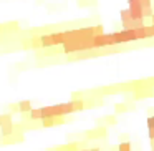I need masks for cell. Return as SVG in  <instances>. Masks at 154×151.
<instances>
[{
  "label": "cell",
  "mask_w": 154,
  "mask_h": 151,
  "mask_svg": "<svg viewBox=\"0 0 154 151\" xmlns=\"http://www.w3.org/2000/svg\"><path fill=\"white\" fill-rule=\"evenodd\" d=\"M114 37H116V45L121 43H128V42H136L137 38V32L134 30H121V32H114Z\"/></svg>",
  "instance_id": "obj_1"
},
{
  "label": "cell",
  "mask_w": 154,
  "mask_h": 151,
  "mask_svg": "<svg viewBox=\"0 0 154 151\" xmlns=\"http://www.w3.org/2000/svg\"><path fill=\"white\" fill-rule=\"evenodd\" d=\"M128 10L134 20H144V8L141 0H128Z\"/></svg>",
  "instance_id": "obj_2"
},
{
  "label": "cell",
  "mask_w": 154,
  "mask_h": 151,
  "mask_svg": "<svg viewBox=\"0 0 154 151\" xmlns=\"http://www.w3.org/2000/svg\"><path fill=\"white\" fill-rule=\"evenodd\" d=\"M137 38L139 40H146V38H152L154 33H152V25L151 27H147V25H144V27L137 28Z\"/></svg>",
  "instance_id": "obj_3"
},
{
  "label": "cell",
  "mask_w": 154,
  "mask_h": 151,
  "mask_svg": "<svg viewBox=\"0 0 154 151\" xmlns=\"http://www.w3.org/2000/svg\"><path fill=\"white\" fill-rule=\"evenodd\" d=\"M40 42H42V48H50V47H55L53 35H51V33L40 35Z\"/></svg>",
  "instance_id": "obj_4"
},
{
  "label": "cell",
  "mask_w": 154,
  "mask_h": 151,
  "mask_svg": "<svg viewBox=\"0 0 154 151\" xmlns=\"http://www.w3.org/2000/svg\"><path fill=\"white\" fill-rule=\"evenodd\" d=\"M0 133H2L4 138L12 136V134H14V123H12V121H5V123L2 124V128H0Z\"/></svg>",
  "instance_id": "obj_5"
},
{
  "label": "cell",
  "mask_w": 154,
  "mask_h": 151,
  "mask_svg": "<svg viewBox=\"0 0 154 151\" xmlns=\"http://www.w3.org/2000/svg\"><path fill=\"white\" fill-rule=\"evenodd\" d=\"M60 105V113L61 116H68V115L75 113V108H73V103L68 101V103H58Z\"/></svg>",
  "instance_id": "obj_6"
},
{
  "label": "cell",
  "mask_w": 154,
  "mask_h": 151,
  "mask_svg": "<svg viewBox=\"0 0 154 151\" xmlns=\"http://www.w3.org/2000/svg\"><path fill=\"white\" fill-rule=\"evenodd\" d=\"M88 138H104L106 136V128H94V131L86 133Z\"/></svg>",
  "instance_id": "obj_7"
},
{
  "label": "cell",
  "mask_w": 154,
  "mask_h": 151,
  "mask_svg": "<svg viewBox=\"0 0 154 151\" xmlns=\"http://www.w3.org/2000/svg\"><path fill=\"white\" fill-rule=\"evenodd\" d=\"M32 110H33V108H32V101L25 100V101H20V103H18V111H20V113H30Z\"/></svg>",
  "instance_id": "obj_8"
},
{
  "label": "cell",
  "mask_w": 154,
  "mask_h": 151,
  "mask_svg": "<svg viewBox=\"0 0 154 151\" xmlns=\"http://www.w3.org/2000/svg\"><path fill=\"white\" fill-rule=\"evenodd\" d=\"M53 35V42H55V45H65V32H55V33H51Z\"/></svg>",
  "instance_id": "obj_9"
},
{
  "label": "cell",
  "mask_w": 154,
  "mask_h": 151,
  "mask_svg": "<svg viewBox=\"0 0 154 151\" xmlns=\"http://www.w3.org/2000/svg\"><path fill=\"white\" fill-rule=\"evenodd\" d=\"M71 103H73V108H75V111H81V110H85V101L83 100H80V98H73L71 100Z\"/></svg>",
  "instance_id": "obj_10"
},
{
  "label": "cell",
  "mask_w": 154,
  "mask_h": 151,
  "mask_svg": "<svg viewBox=\"0 0 154 151\" xmlns=\"http://www.w3.org/2000/svg\"><path fill=\"white\" fill-rule=\"evenodd\" d=\"M28 118L30 120H42V108H33V110L28 113Z\"/></svg>",
  "instance_id": "obj_11"
},
{
  "label": "cell",
  "mask_w": 154,
  "mask_h": 151,
  "mask_svg": "<svg viewBox=\"0 0 154 151\" xmlns=\"http://www.w3.org/2000/svg\"><path fill=\"white\" fill-rule=\"evenodd\" d=\"M42 126H43V128L55 126V118H45V120H42Z\"/></svg>",
  "instance_id": "obj_12"
},
{
  "label": "cell",
  "mask_w": 154,
  "mask_h": 151,
  "mask_svg": "<svg viewBox=\"0 0 154 151\" xmlns=\"http://www.w3.org/2000/svg\"><path fill=\"white\" fill-rule=\"evenodd\" d=\"M118 151H131V143L129 141H123L118 144Z\"/></svg>",
  "instance_id": "obj_13"
},
{
  "label": "cell",
  "mask_w": 154,
  "mask_h": 151,
  "mask_svg": "<svg viewBox=\"0 0 154 151\" xmlns=\"http://www.w3.org/2000/svg\"><path fill=\"white\" fill-rule=\"evenodd\" d=\"M32 47H33V48H42L40 37H37V38H32Z\"/></svg>",
  "instance_id": "obj_14"
},
{
  "label": "cell",
  "mask_w": 154,
  "mask_h": 151,
  "mask_svg": "<svg viewBox=\"0 0 154 151\" xmlns=\"http://www.w3.org/2000/svg\"><path fill=\"white\" fill-rule=\"evenodd\" d=\"M146 124H147V128H149V130H154V116H147Z\"/></svg>",
  "instance_id": "obj_15"
},
{
  "label": "cell",
  "mask_w": 154,
  "mask_h": 151,
  "mask_svg": "<svg viewBox=\"0 0 154 151\" xmlns=\"http://www.w3.org/2000/svg\"><path fill=\"white\" fill-rule=\"evenodd\" d=\"M128 111V105H118L116 106V113H124Z\"/></svg>",
  "instance_id": "obj_16"
},
{
  "label": "cell",
  "mask_w": 154,
  "mask_h": 151,
  "mask_svg": "<svg viewBox=\"0 0 154 151\" xmlns=\"http://www.w3.org/2000/svg\"><path fill=\"white\" fill-rule=\"evenodd\" d=\"M104 32H103V25H96L94 27V35H103Z\"/></svg>",
  "instance_id": "obj_17"
},
{
  "label": "cell",
  "mask_w": 154,
  "mask_h": 151,
  "mask_svg": "<svg viewBox=\"0 0 154 151\" xmlns=\"http://www.w3.org/2000/svg\"><path fill=\"white\" fill-rule=\"evenodd\" d=\"M147 134H149V140L154 141V130H149V133H147Z\"/></svg>",
  "instance_id": "obj_18"
},
{
  "label": "cell",
  "mask_w": 154,
  "mask_h": 151,
  "mask_svg": "<svg viewBox=\"0 0 154 151\" xmlns=\"http://www.w3.org/2000/svg\"><path fill=\"white\" fill-rule=\"evenodd\" d=\"M2 124H4V121H2V115H0V128H2Z\"/></svg>",
  "instance_id": "obj_19"
},
{
  "label": "cell",
  "mask_w": 154,
  "mask_h": 151,
  "mask_svg": "<svg viewBox=\"0 0 154 151\" xmlns=\"http://www.w3.org/2000/svg\"><path fill=\"white\" fill-rule=\"evenodd\" d=\"M151 148H152V151H154V141H151Z\"/></svg>",
  "instance_id": "obj_20"
},
{
  "label": "cell",
  "mask_w": 154,
  "mask_h": 151,
  "mask_svg": "<svg viewBox=\"0 0 154 151\" xmlns=\"http://www.w3.org/2000/svg\"><path fill=\"white\" fill-rule=\"evenodd\" d=\"M90 151H100V148H93V149H90Z\"/></svg>",
  "instance_id": "obj_21"
},
{
  "label": "cell",
  "mask_w": 154,
  "mask_h": 151,
  "mask_svg": "<svg viewBox=\"0 0 154 151\" xmlns=\"http://www.w3.org/2000/svg\"><path fill=\"white\" fill-rule=\"evenodd\" d=\"M151 20H152V25H154V15H152V17H151Z\"/></svg>",
  "instance_id": "obj_22"
},
{
  "label": "cell",
  "mask_w": 154,
  "mask_h": 151,
  "mask_svg": "<svg viewBox=\"0 0 154 151\" xmlns=\"http://www.w3.org/2000/svg\"><path fill=\"white\" fill-rule=\"evenodd\" d=\"M80 151H90V149H80Z\"/></svg>",
  "instance_id": "obj_23"
},
{
  "label": "cell",
  "mask_w": 154,
  "mask_h": 151,
  "mask_svg": "<svg viewBox=\"0 0 154 151\" xmlns=\"http://www.w3.org/2000/svg\"><path fill=\"white\" fill-rule=\"evenodd\" d=\"M152 33H154V25H152Z\"/></svg>",
  "instance_id": "obj_24"
}]
</instances>
